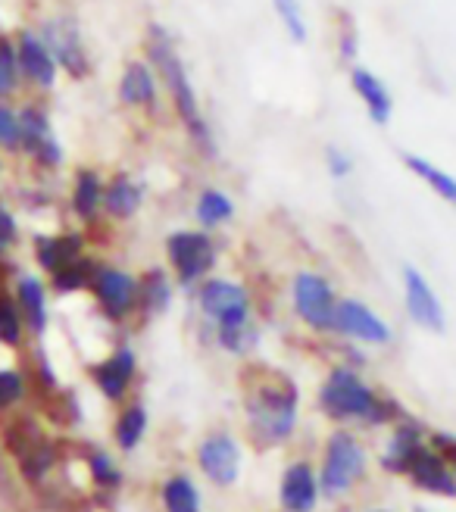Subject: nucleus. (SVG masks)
<instances>
[{
	"label": "nucleus",
	"mask_w": 456,
	"mask_h": 512,
	"mask_svg": "<svg viewBox=\"0 0 456 512\" xmlns=\"http://www.w3.org/2000/svg\"><path fill=\"white\" fill-rule=\"evenodd\" d=\"M0 147H19V122L7 107H0Z\"/></svg>",
	"instance_id": "nucleus-37"
},
{
	"label": "nucleus",
	"mask_w": 456,
	"mask_h": 512,
	"mask_svg": "<svg viewBox=\"0 0 456 512\" xmlns=\"http://www.w3.org/2000/svg\"><path fill=\"white\" fill-rule=\"evenodd\" d=\"M328 169H332V175H347L353 169V163L338 147H328Z\"/></svg>",
	"instance_id": "nucleus-39"
},
{
	"label": "nucleus",
	"mask_w": 456,
	"mask_h": 512,
	"mask_svg": "<svg viewBox=\"0 0 456 512\" xmlns=\"http://www.w3.org/2000/svg\"><path fill=\"white\" fill-rule=\"evenodd\" d=\"M294 310L316 331H328L335 322V294L332 285L316 272H300L294 278Z\"/></svg>",
	"instance_id": "nucleus-7"
},
{
	"label": "nucleus",
	"mask_w": 456,
	"mask_h": 512,
	"mask_svg": "<svg viewBox=\"0 0 456 512\" xmlns=\"http://www.w3.org/2000/svg\"><path fill=\"white\" fill-rule=\"evenodd\" d=\"M278 497H282V506L288 512H313L316 500H319V481H316L313 469L307 463H294L282 475V488H278Z\"/></svg>",
	"instance_id": "nucleus-14"
},
{
	"label": "nucleus",
	"mask_w": 456,
	"mask_h": 512,
	"mask_svg": "<svg viewBox=\"0 0 456 512\" xmlns=\"http://www.w3.org/2000/svg\"><path fill=\"white\" fill-rule=\"evenodd\" d=\"M144 431H147V413H144V406H129L125 413L119 416L116 422V444L119 450L125 453H132L138 450V444L144 441Z\"/></svg>",
	"instance_id": "nucleus-25"
},
{
	"label": "nucleus",
	"mask_w": 456,
	"mask_h": 512,
	"mask_svg": "<svg viewBox=\"0 0 456 512\" xmlns=\"http://www.w3.org/2000/svg\"><path fill=\"white\" fill-rule=\"evenodd\" d=\"M138 294H141V306L147 313H163L172 303V288L163 272H150L144 285H138Z\"/></svg>",
	"instance_id": "nucleus-30"
},
{
	"label": "nucleus",
	"mask_w": 456,
	"mask_h": 512,
	"mask_svg": "<svg viewBox=\"0 0 456 512\" xmlns=\"http://www.w3.org/2000/svg\"><path fill=\"white\" fill-rule=\"evenodd\" d=\"M16 235H19V228H16L13 213L7 207H0V253H7L16 244Z\"/></svg>",
	"instance_id": "nucleus-38"
},
{
	"label": "nucleus",
	"mask_w": 456,
	"mask_h": 512,
	"mask_svg": "<svg viewBox=\"0 0 456 512\" xmlns=\"http://www.w3.org/2000/svg\"><path fill=\"white\" fill-rule=\"evenodd\" d=\"M332 328L344 331V335L353 338V341H366V344H388L391 341V328L360 300H341V303H335V322H332Z\"/></svg>",
	"instance_id": "nucleus-9"
},
{
	"label": "nucleus",
	"mask_w": 456,
	"mask_h": 512,
	"mask_svg": "<svg viewBox=\"0 0 456 512\" xmlns=\"http://www.w3.org/2000/svg\"><path fill=\"white\" fill-rule=\"evenodd\" d=\"M82 256V235L66 232L57 238H38V263L50 272H57Z\"/></svg>",
	"instance_id": "nucleus-20"
},
{
	"label": "nucleus",
	"mask_w": 456,
	"mask_h": 512,
	"mask_svg": "<svg viewBox=\"0 0 456 512\" xmlns=\"http://www.w3.org/2000/svg\"><path fill=\"white\" fill-rule=\"evenodd\" d=\"M341 50H344V57L350 60L353 54H357V32H353V22H350V16H344V35H341Z\"/></svg>",
	"instance_id": "nucleus-40"
},
{
	"label": "nucleus",
	"mask_w": 456,
	"mask_h": 512,
	"mask_svg": "<svg viewBox=\"0 0 456 512\" xmlns=\"http://www.w3.org/2000/svg\"><path fill=\"white\" fill-rule=\"evenodd\" d=\"M257 341H260V335H257V328H253V322H244V325L222 328L219 331V344L228 353H247Z\"/></svg>",
	"instance_id": "nucleus-33"
},
{
	"label": "nucleus",
	"mask_w": 456,
	"mask_h": 512,
	"mask_svg": "<svg viewBox=\"0 0 456 512\" xmlns=\"http://www.w3.org/2000/svg\"><path fill=\"white\" fill-rule=\"evenodd\" d=\"M16 310L22 316V322L29 325L35 335L47 328V297H44V288L41 281L32 278V275H22L19 278V288H16Z\"/></svg>",
	"instance_id": "nucleus-18"
},
{
	"label": "nucleus",
	"mask_w": 456,
	"mask_h": 512,
	"mask_svg": "<svg viewBox=\"0 0 456 512\" xmlns=\"http://www.w3.org/2000/svg\"><path fill=\"white\" fill-rule=\"evenodd\" d=\"M91 285H94L100 310H104L110 319H122V316L132 313V306L138 300V281L129 272H122V269H97Z\"/></svg>",
	"instance_id": "nucleus-10"
},
{
	"label": "nucleus",
	"mask_w": 456,
	"mask_h": 512,
	"mask_svg": "<svg viewBox=\"0 0 456 512\" xmlns=\"http://www.w3.org/2000/svg\"><path fill=\"white\" fill-rule=\"evenodd\" d=\"M166 253H169V263L179 275L182 285H191V281L204 278L213 263H216V247L210 241V235L204 232H175L166 241Z\"/></svg>",
	"instance_id": "nucleus-6"
},
{
	"label": "nucleus",
	"mask_w": 456,
	"mask_h": 512,
	"mask_svg": "<svg viewBox=\"0 0 456 512\" xmlns=\"http://www.w3.org/2000/svg\"><path fill=\"white\" fill-rule=\"evenodd\" d=\"M407 472L413 475L416 488H422L428 494H441V497H456V481L447 469V459L438 456L435 450L422 447Z\"/></svg>",
	"instance_id": "nucleus-15"
},
{
	"label": "nucleus",
	"mask_w": 456,
	"mask_h": 512,
	"mask_svg": "<svg viewBox=\"0 0 456 512\" xmlns=\"http://www.w3.org/2000/svg\"><path fill=\"white\" fill-rule=\"evenodd\" d=\"M94 275H97L94 260H88V256H79L75 263H69V266H63V269L54 272V288L63 291V294L66 291H82V288L91 285Z\"/></svg>",
	"instance_id": "nucleus-28"
},
{
	"label": "nucleus",
	"mask_w": 456,
	"mask_h": 512,
	"mask_svg": "<svg viewBox=\"0 0 456 512\" xmlns=\"http://www.w3.org/2000/svg\"><path fill=\"white\" fill-rule=\"evenodd\" d=\"M100 207H107V213L116 219H129L141 207V188L132 182V178L119 175L104 188V194H100Z\"/></svg>",
	"instance_id": "nucleus-21"
},
{
	"label": "nucleus",
	"mask_w": 456,
	"mask_h": 512,
	"mask_svg": "<svg viewBox=\"0 0 456 512\" xmlns=\"http://www.w3.org/2000/svg\"><path fill=\"white\" fill-rule=\"evenodd\" d=\"M250 428L266 444H278L291 438L297 425V388L288 378H278L269 384H257L247 397Z\"/></svg>",
	"instance_id": "nucleus-2"
},
{
	"label": "nucleus",
	"mask_w": 456,
	"mask_h": 512,
	"mask_svg": "<svg viewBox=\"0 0 456 512\" xmlns=\"http://www.w3.org/2000/svg\"><path fill=\"white\" fill-rule=\"evenodd\" d=\"M197 463H200V472H204L216 488H228V484H235L241 475V450L232 434L219 431L200 444Z\"/></svg>",
	"instance_id": "nucleus-8"
},
{
	"label": "nucleus",
	"mask_w": 456,
	"mask_h": 512,
	"mask_svg": "<svg viewBox=\"0 0 456 512\" xmlns=\"http://www.w3.org/2000/svg\"><path fill=\"white\" fill-rule=\"evenodd\" d=\"M16 75H19V66H16V50L7 38H0V94H7L16 88Z\"/></svg>",
	"instance_id": "nucleus-36"
},
{
	"label": "nucleus",
	"mask_w": 456,
	"mask_h": 512,
	"mask_svg": "<svg viewBox=\"0 0 456 512\" xmlns=\"http://www.w3.org/2000/svg\"><path fill=\"white\" fill-rule=\"evenodd\" d=\"M119 94H122L125 104H132V107L154 104V97H157L154 75H150V69L144 63H132L129 69H125V75H122Z\"/></svg>",
	"instance_id": "nucleus-22"
},
{
	"label": "nucleus",
	"mask_w": 456,
	"mask_h": 512,
	"mask_svg": "<svg viewBox=\"0 0 456 512\" xmlns=\"http://www.w3.org/2000/svg\"><path fill=\"white\" fill-rule=\"evenodd\" d=\"M147 50H150V60H154L157 69L163 72V79H166V85H169V91H172V97H175V107H179L182 119L188 122L194 141L200 144V150L213 153L210 128L204 125V119H200V107H197L194 88H191V82H188V72H185L179 54H175V47H172V41H169V35H166L163 25H150V44H147Z\"/></svg>",
	"instance_id": "nucleus-1"
},
{
	"label": "nucleus",
	"mask_w": 456,
	"mask_h": 512,
	"mask_svg": "<svg viewBox=\"0 0 456 512\" xmlns=\"http://www.w3.org/2000/svg\"><path fill=\"white\" fill-rule=\"evenodd\" d=\"M375 400L378 397L372 394V388L353 369H335L325 378L322 391H319L322 413L332 419H341V422H353V419L366 422Z\"/></svg>",
	"instance_id": "nucleus-3"
},
{
	"label": "nucleus",
	"mask_w": 456,
	"mask_h": 512,
	"mask_svg": "<svg viewBox=\"0 0 456 512\" xmlns=\"http://www.w3.org/2000/svg\"><path fill=\"white\" fill-rule=\"evenodd\" d=\"M16 66L29 75V79L41 88H50L57 79V63L50 57V50L32 38V35H22V44H19V54H16Z\"/></svg>",
	"instance_id": "nucleus-16"
},
{
	"label": "nucleus",
	"mask_w": 456,
	"mask_h": 512,
	"mask_svg": "<svg viewBox=\"0 0 456 512\" xmlns=\"http://www.w3.org/2000/svg\"><path fill=\"white\" fill-rule=\"evenodd\" d=\"M100 194H104V182L91 169H82L75 175V191H72V210L82 219H94L100 210Z\"/></svg>",
	"instance_id": "nucleus-23"
},
{
	"label": "nucleus",
	"mask_w": 456,
	"mask_h": 512,
	"mask_svg": "<svg viewBox=\"0 0 456 512\" xmlns=\"http://www.w3.org/2000/svg\"><path fill=\"white\" fill-rule=\"evenodd\" d=\"M403 163H407L419 178H422V182H428V185H432L444 200H456V182H453V178L447 175V172H441L438 166H432V163H428V160H422V157H413V153H407V157H403Z\"/></svg>",
	"instance_id": "nucleus-29"
},
{
	"label": "nucleus",
	"mask_w": 456,
	"mask_h": 512,
	"mask_svg": "<svg viewBox=\"0 0 456 512\" xmlns=\"http://www.w3.org/2000/svg\"><path fill=\"white\" fill-rule=\"evenodd\" d=\"M272 4H275V13H278V19L285 22L288 35H291L297 44L307 41V22H303L300 0H272Z\"/></svg>",
	"instance_id": "nucleus-34"
},
{
	"label": "nucleus",
	"mask_w": 456,
	"mask_h": 512,
	"mask_svg": "<svg viewBox=\"0 0 456 512\" xmlns=\"http://www.w3.org/2000/svg\"><path fill=\"white\" fill-rule=\"evenodd\" d=\"M403 288H407V310H410L413 322L422 325L425 331L441 335L447 328L444 306H441L438 294L432 291V285L425 281V275L419 269H403Z\"/></svg>",
	"instance_id": "nucleus-11"
},
{
	"label": "nucleus",
	"mask_w": 456,
	"mask_h": 512,
	"mask_svg": "<svg viewBox=\"0 0 456 512\" xmlns=\"http://www.w3.org/2000/svg\"><path fill=\"white\" fill-rule=\"evenodd\" d=\"M19 341H22V316L13 300L7 294H0V344L19 347Z\"/></svg>",
	"instance_id": "nucleus-31"
},
{
	"label": "nucleus",
	"mask_w": 456,
	"mask_h": 512,
	"mask_svg": "<svg viewBox=\"0 0 456 512\" xmlns=\"http://www.w3.org/2000/svg\"><path fill=\"white\" fill-rule=\"evenodd\" d=\"M16 122H19V144H22L25 150H29V153H35L41 144H47L50 138H54V135H50V122H47V116H44L41 110H35V107L25 110Z\"/></svg>",
	"instance_id": "nucleus-26"
},
{
	"label": "nucleus",
	"mask_w": 456,
	"mask_h": 512,
	"mask_svg": "<svg viewBox=\"0 0 456 512\" xmlns=\"http://www.w3.org/2000/svg\"><path fill=\"white\" fill-rule=\"evenodd\" d=\"M44 38H47V50H54L57 60L63 69H69L72 75H82L85 72V54H82V35H79V25L72 19H54L47 22L44 29Z\"/></svg>",
	"instance_id": "nucleus-12"
},
{
	"label": "nucleus",
	"mask_w": 456,
	"mask_h": 512,
	"mask_svg": "<svg viewBox=\"0 0 456 512\" xmlns=\"http://www.w3.org/2000/svg\"><path fill=\"white\" fill-rule=\"evenodd\" d=\"M197 306L200 313L219 325V331L250 322V297L238 281H225V278L207 281L197 294Z\"/></svg>",
	"instance_id": "nucleus-5"
},
{
	"label": "nucleus",
	"mask_w": 456,
	"mask_h": 512,
	"mask_svg": "<svg viewBox=\"0 0 456 512\" xmlns=\"http://www.w3.org/2000/svg\"><path fill=\"white\" fill-rule=\"evenodd\" d=\"M163 506L166 512H200V494L194 481L185 475H175L163 484Z\"/></svg>",
	"instance_id": "nucleus-24"
},
{
	"label": "nucleus",
	"mask_w": 456,
	"mask_h": 512,
	"mask_svg": "<svg viewBox=\"0 0 456 512\" xmlns=\"http://www.w3.org/2000/svg\"><path fill=\"white\" fill-rule=\"evenodd\" d=\"M25 394V378L16 369H0V413L16 406Z\"/></svg>",
	"instance_id": "nucleus-35"
},
{
	"label": "nucleus",
	"mask_w": 456,
	"mask_h": 512,
	"mask_svg": "<svg viewBox=\"0 0 456 512\" xmlns=\"http://www.w3.org/2000/svg\"><path fill=\"white\" fill-rule=\"evenodd\" d=\"M135 369H138V360L129 347L113 350L107 360L94 369V381H97L100 394H104L107 400H122L125 391H129L132 378H135Z\"/></svg>",
	"instance_id": "nucleus-13"
},
{
	"label": "nucleus",
	"mask_w": 456,
	"mask_h": 512,
	"mask_svg": "<svg viewBox=\"0 0 456 512\" xmlns=\"http://www.w3.org/2000/svg\"><path fill=\"white\" fill-rule=\"evenodd\" d=\"M422 450V431L413 422H403L394 434H391V444L382 456V466L388 472H407L410 463L416 459V453Z\"/></svg>",
	"instance_id": "nucleus-19"
},
{
	"label": "nucleus",
	"mask_w": 456,
	"mask_h": 512,
	"mask_svg": "<svg viewBox=\"0 0 456 512\" xmlns=\"http://www.w3.org/2000/svg\"><path fill=\"white\" fill-rule=\"evenodd\" d=\"M350 82H353V91H357L363 97V104L369 107L372 122L385 125L391 119V94H388V88L378 82L369 69H363V66L350 69Z\"/></svg>",
	"instance_id": "nucleus-17"
},
{
	"label": "nucleus",
	"mask_w": 456,
	"mask_h": 512,
	"mask_svg": "<svg viewBox=\"0 0 456 512\" xmlns=\"http://www.w3.org/2000/svg\"><path fill=\"white\" fill-rule=\"evenodd\" d=\"M378 512H385V509H378Z\"/></svg>",
	"instance_id": "nucleus-41"
},
{
	"label": "nucleus",
	"mask_w": 456,
	"mask_h": 512,
	"mask_svg": "<svg viewBox=\"0 0 456 512\" xmlns=\"http://www.w3.org/2000/svg\"><path fill=\"white\" fill-rule=\"evenodd\" d=\"M235 216V203L228 200L222 191H204L197 197V219H200V225H207V228H213V225H222V222H228Z\"/></svg>",
	"instance_id": "nucleus-27"
},
{
	"label": "nucleus",
	"mask_w": 456,
	"mask_h": 512,
	"mask_svg": "<svg viewBox=\"0 0 456 512\" xmlns=\"http://www.w3.org/2000/svg\"><path fill=\"white\" fill-rule=\"evenodd\" d=\"M88 472H91L94 484H100V488H119V484H122V472H119V466L113 463V456H110V453L94 450V453L88 456Z\"/></svg>",
	"instance_id": "nucleus-32"
},
{
	"label": "nucleus",
	"mask_w": 456,
	"mask_h": 512,
	"mask_svg": "<svg viewBox=\"0 0 456 512\" xmlns=\"http://www.w3.org/2000/svg\"><path fill=\"white\" fill-rule=\"evenodd\" d=\"M366 469V453L360 441L347 431H335L325 444V459H322V491L328 497H341L347 494L353 484L363 478Z\"/></svg>",
	"instance_id": "nucleus-4"
}]
</instances>
